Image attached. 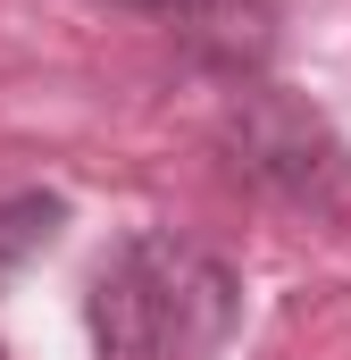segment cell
Here are the masks:
<instances>
[{
    "label": "cell",
    "mask_w": 351,
    "mask_h": 360,
    "mask_svg": "<svg viewBox=\"0 0 351 360\" xmlns=\"http://www.w3.org/2000/svg\"><path fill=\"white\" fill-rule=\"evenodd\" d=\"M234 269L184 235H126L92 269L100 360H209L234 327Z\"/></svg>",
    "instance_id": "obj_1"
},
{
    "label": "cell",
    "mask_w": 351,
    "mask_h": 360,
    "mask_svg": "<svg viewBox=\"0 0 351 360\" xmlns=\"http://www.w3.org/2000/svg\"><path fill=\"white\" fill-rule=\"evenodd\" d=\"M234 151H243L234 168H251L276 201L310 210L318 226H351V151L310 117V109L260 92V101L234 117Z\"/></svg>",
    "instance_id": "obj_2"
},
{
    "label": "cell",
    "mask_w": 351,
    "mask_h": 360,
    "mask_svg": "<svg viewBox=\"0 0 351 360\" xmlns=\"http://www.w3.org/2000/svg\"><path fill=\"white\" fill-rule=\"evenodd\" d=\"M59 226H67V201L59 193H8L0 201V276H17L34 252H51Z\"/></svg>",
    "instance_id": "obj_3"
},
{
    "label": "cell",
    "mask_w": 351,
    "mask_h": 360,
    "mask_svg": "<svg viewBox=\"0 0 351 360\" xmlns=\"http://www.w3.org/2000/svg\"><path fill=\"white\" fill-rule=\"evenodd\" d=\"M117 8H134V17H159V25H226L243 0H117Z\"/></svg>",
    "instance_id": "obj_4"
},
{
    "label": "cell",
    "mask_w": 351,
    "mask_h": 360,
    "mask_svg": "<svg viewBox=\"0 0 351 360\" xmlns=\"http://www.w3.org/2000/svg\"><path fill=\"white\" fill-rule=\"evenodd\" d=\"M0 360H8V352H0Z\"/></svg>",
    "instance_id": "obj_5"
}]
</instances>
